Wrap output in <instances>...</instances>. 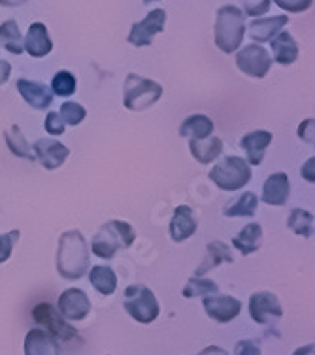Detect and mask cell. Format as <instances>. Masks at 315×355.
<instances>
[{"instance_id": "1", "label": "cell", "mask_w": 315, "mask_h": 355, "mask_svg": "<svg viewBox=\"0 0 315 355\" xmlns=\"http://www.w3.org/2000/svg\"><path fill=\"white\" fill-rule=\"evenodd\" d=\"M89 270V246L80 231L62 232L57 250V272L64 280H80Z\"/></svg>"}, {"instance_id": "2", "label": "cell", "mask_w": 315, "mask_h": 355, "mask_svg": "<svg viewBox=\"0 0 315 355\" xmlns=\"http://www.w3.org/2000/svg\"><path fill=\"white\" fill-rule=\"evenodd\" d=\"M136 240V232L130 223L121 219H111L96 231L91 242V252L100 259H111L117 250H127Z\"/></svg>"}, {"instance_id": "3", "label": "cell", "mask_w": 315, "mask_h": 355, "mask_svg": "<svg viewBox=\"0 0 315 355\" xmlns=\"http://www.w3.org/2000/svg\"><path fill=\"white\" fill-rule=\"evenodd\" d=\"M244 35H246V27H244V12L240 8L233 6V4L219 8L215 27H213L215 46L223 53H234L240 49Z\"/></svg>"}, {"instance_id": "4", "label": "cell", "mask_w": 315, "mask_h": 355, "mask_svg": "<svg viewBox=\"0 0 315 355\" xmlns=\"http://www.w3.org/2000/svg\"><path fill=\"white\" fill-rule=\"evenodd\" d=\"M210 180L219 187L221 191H240L251 182V166L246 159L236 155H226L210 171Z\"/></svg>"}, {"instance_id": "5", "label": "cell", "mask_w": 315, "mask_h": 355, "mask_svg": "<svg viewBox=\"0 0 315 355\" xmlns=\"http://www.w3.org/2000/svg\"><path fill=\"white\" fill-rule=\"evenodd\" d=\"M163 96L161 83L142 78L138 74H129L123 85V106L130 112H140L153 106Z\"/></svg>"}, {"instance_id": "6", "label": "cell", "mask_w": 315, "mask_h": 355, "mask_svg": "<svg viewBox=\"0 0 315 355\" xmlns=\"http://www.w3.org/2000/svg\"><path fill=\"white\" fill-rule=\"evenodd\" d=\"M123 306L130 318L142 325H150L151 321L157 320L159 310H161L155 293L142 284H134L125 289Z\"/></svg>"}, {"instance_id": "7", "label": "cell", "mask_w": 315, "mask_h": 355, "mask_svg": "<svg viewBox=\"0 0 315 355\" xmlns=\"http://www.w3.org/2000/svg\"><path fill=\"white\" fill-rule=\"evenodd\" d=\"M236 67L249 78H264L272 69V57L260 44H247L236 53Z\"/></svg>"}, {"instance_id": "8", "label": "cell", "mask_w": 315, "mask_h": 355, "mask_svg": "<svg viewBox=\"0 0 315 355\" xmlns=\"http://www.w3.org/2000/svg\"><path fill=\"white\" fill-rule=\"evenodd\" d=\"M33 318H35V321L38 325H42L48 333H51V335L55 336L57 340L69 342L78 336L75 329L72 327V325H69L66 320H64L51 304H48V302L38 304V306L33 310Z\"/></svg>"}, {"instance_id": "9", "label": "cell", "mask_w": 315, "mask_h": 355, "mask_svg": "<svg viewBox=\"0 0 315 355\" xmlns=\"http://www.w3.org/2000/svg\"><path fill=\"white\" fill-rule=\"evenodd\" d=\"M166 25V12L165 10H151L150 14L145 15L140 23H134L129 33V42L136 48H144L150 46L155 35L163 33Z\"/></svg>"}, {"instance_id": "10", "label": "cell", "mask_w": 315, "mask_h": 355, "mask_svg": "<svg viewBox=\"0 0 315 355\" xmlns=\"http://www.w3.org/2000/svg\"><path fill=\"white\" fill-rule=\"evenodd\" d=\"M249 314L251 320L259 325H267L272 320H280L283 315L280 299L270 291H259L249 297Z\"/></svg>"}, {"instance_id": "11", "label": "cell", "mask_w": 315, "mask_h": 355, "mask_svg": "<svg viewBox=\"0 0 315 355\" xmlns=\"http://www.w3.org/2000/svg\"><path fill=\"white\" fill-rule=\"evenodd\" d=\"M57 306H59V314L69 321L85 320L91 312V301L87 293L82 289H75V287L62 291Z\"/></svg>"}, {"instance_id": "12", "label": "cell", "mask_w": 315, "mask_h": 355, "mask_svg": "<svg viewBox=\"0 0 315 355\" xmlns=\"http://www.w3.org/2000/svg\"><path fill=\"white\" fill-rule=\"evenodd\" d=\"M202 304H204L208 318H212L217 323H228L234 318H238V314L242 312V302L231 295H206Z\"/></svg>"}, {"instance_id": "13", "label": "cell", "mask_w": 315, "mask_h": 355, "mask_svg": "<svg viewBox=\"0 0 315 355\" xmlns=\"http://www.w3.org/2000/svg\"><path fill=\"white\" fill-rule=\"evenodd\" d=\"M33 150H35L36 159L40 161L46 171H55V168L62 166L70 155L69 148L64 144L53 140V138H40L33 146Z\"/></svg>"}, {"instance_id": "14", "label": "cell", "mask_w": 315, "mask_h": 355, "mask_svg": "<svg viewBox=\"0 0 315 355\" xmlns=\"http://www.w3.org/2000/svg\"><path fill=\"white\" fill-rule=\"evenodd\" d=\"M272 132L268 130H251L240 138V148L246 153L249 166H259L264 159L267 148L272 144Z\"/></svg>"}, {"instance_id": "15", "label": "cell", "mask_w": 315, "mask_h": 355, "mask_svg": "<svg viewBox=\"0 0 315 355\" xmlns=\"http://www.w3.org/2000/svg\"><path fill=\"white\" fill-rule=\"evenodd\" d=\"M15 87L30 108L46 110L53 103V91L44 83L33 82V80H17Z\"/></svg>"}, {"instance_id": "16", "label": "cell", "mask_w": 315, "mask_h": 355, "mask_svg": "<svg viewBox=\"0 0 315 355\" xmlns=\"http://www.w3.org/2000/svg\"><path fill=\"white\" fill-rule=\"evenodd\" d=\"M291 193V182L285 172H274L262 185V202L268 206H285Z\"/></svg>"}, {"instance_id": "17", "label": "cell", "mask_w": 315, "mask_h": 355, "mask_svg": "<svg viewBox=\"0 0 315 355\" xmlns=\"http://www.w3.org/2000/svg\"><path fill=\"white\" fill-rule=\"evenodd\" d=\"M199 229V223H197V218L192 214V208L187 205L178 206L174 210V216L170 219V239L174 242H186L187 239H191L192 234Z\"/></svg>"}, {"instance_id": "18", "label": "cell", "mask_w": 315, "mask_h": 355, "mask_svg": "<svg viewBox=\"0 0 315 355\" xmlns=\"http://www.w3.org/2000/svg\"><path fill=\"white\" fill-rule=\"evenodd\" d=\"M25 355H61V348L46 329H30L25 336Z\"/></svg>"}, {"instance_id": "19", "label": "cell", "mask_w": 315, "mask_h": 355, "mask_svg": "<svg viewBox=\"0 0 315 355\" xmlns=\"http://www.w3.org/2000/svg\"><path fill=\"white\" fill-rule=\"evenodd\" d=\"M25 49L30 57H36V59H42L46 55L51 53L53 49V44H51V38H49L48 28L44 23H33L28 27L27 38H25Z\"/></svg>"}, {"instance_id": "20", "label": "cell", "mask_w": 315, "mask_h": 355, "mask_svg": "<svg viewBox=\"0 0 315 355\" xmlns=\"http://www.w3.org/2000/svg\"><path fill=\"white\" fill-rule=\"evenodd\" d=\"M268 44L272 48V61H276L278 64L287 67L298 59V46H296L293 35L287 31H281L280 35L274 36Z\"/></svg>"}, {"instance_id": "21", "label": "cell", "mask_w": 315, "mask_h": 355, "mask_svg": "<svg viewBox=\"0 0 315 355\" xmlns=\"http://www.w3.org/2000/svg\"><path fill=\"white\" fill-rule=\"evenodd\" d=\"M287 23V15H276V17H268V19H255L249 25V36H251V40L255 44L270 42L274 36L280 35Z\"/></svg>"}, {"instance_id": "22", "label": "cell", "mask_w": 315, "mask_h": 355, "mask_svg": "<svg viewBox=\"0 0 315 355\" xmlns=\"http://www.w3.org/2000/svg\"><path fill=\"white\" fill-rule=\"evenodd\" d=\"M233 255H231V250L226 244L219 242V240H215V242H210L208 246H206V255L204 261L200 263V266L197 268V274L195 276H204L213 268H217L223 263H233Z\"/></svg>"}, {"instance_id": "23", "label": "cell", "mask_w": 315, "mask_h": 355, "mask_svg": "<svg viewBox=\"0 0 315 355\" xmlns=\"http://www.w3.org/2000/svg\"><path fill=\"white\" fill-rule=\"evenodd\" d=\"M191 155L200 164H212L223 151V140L217 137H208L204 140H189Z\"/></svg>"}, {"instance_id": "24", "label": "cell", "mask_w": 315, "mask_h": 355, "mask_svg": "<svg viewBox=\"0 0 315 355\" xmlns=\"http://www.w3.org/2000/svg\"><path fill=\"white\" fill-rule=\"evenodd\" d=\"M213 121L204 114H192L179 127V137L189 138V140H204L212 137Z\"/></svg>"}, {"instance_id": "25", "label": "cell", "mask_w": 315, "mask_h": 355, "mask_svg": "<svg viewBox=\"0 0 315 355\" xmlns=\"http://www.w3.org/2000/svg\"><path fill=\"white\" fill-rule=\"evenodd\" d=\"M233 246L242 255H251L262 246V227L259 223H247L233 239Z\"/></svg>"}, {"instance_id": "26", "label": "cell", "mask_w": 315, "mask_h": 355, "mask_svg": "<svg viewBox=\"0 0 315 355\" xmlns=\"http://www.w3.org/2000/svg\"><path fill=\"white\" fill-rule=\"evenodd\" d=\"M4 140H6V146L10 148V151L14 153L15 157L25 159V161H36L35 150H33V146L27 142L25 135L21 132L19 125H12V127L4 132Z\"/></svg>"}, {"instance_id": "27", "label": "cell", "mask_w": 315, "mask_h": 355, "mask_svg": "<svg viewBox=\"0 0 315 355\" xmlns=\"http://www.w3.org/2000/svg\"><path fill=\"white\" fill-rule=\"evenodd\" d=\"M257 208H259V197L253 191H246L231 205L225 206L223 216L226 218H253L257 214Z\"/></svg>"}, {"instance_id": "28", "label": "cell", "mask_w": 315, "mask_h": 355, "mask_svg": "<svg viewBox=\"0 0 315 355\" xmlns=\"http://www.w3.org/2000/svg\"><path fill=\"white\" fill-rule=\"evenodd\" d=\"M89 282L100 295H114L117 289V276L110 266L96 265L89 270Z\"/></svg>"}, {"instance_id": "29", "label": "cell", "mask_w": 315, "mask_h": 355, "mask_svg": "<svg viewBox=\"0 0 315 355\" xmlns=\"http://www.w3.org/2000/svg\"><path fill=\"white\" fill-rule=\"evenodd\" d=\"M23 38H21L19 25L15 23L14 19L4 21L0 25V44L14 55H21L23 49H25V44H23Z\"/></svg>"}, {"instance_id": "30", "label": "cell", "mask_w": 315, "mask_h": 355, "mask_svg": "<svg viewBox=\"0 0 315 355\" xmlns=\"http://www.w3.org/2000/svg\"><path fill=\"white\" fill-rule=\"evenodd\" d=\"M314 223L315 219L312 212L308 210H302V208H295L293 212L289 214L287 218V227L291 231L302 236V239H309L312 232H314Z\"/></svg>"}, {"instance_id": "31", "label": "cell", "mask_w": 315, "mask_h": 355, "mask_svg": "<svg viewBox=\"0 0 315 355\" xmlns=\"http://www.w3.org/2000/svg\"><path fill=\"white\" fill-rule=\"evenodd\" d=\"M219 287L213 280H208L204 276H192L191 280L187 282L183 287V297L192 299V297H206V295L217 293Z\"/></svg>"}, {"instance_id": "32", "label": "cell", "mask_w": 315, "mask_h": 355, "mask_svg": "<svg viewBox=\"0 0 315 355\" xmlns=\"http://www.w3.org/2000/svg\"><path fill=\"white\" fill-rule=\"evenodd\" d=\"M75 85H78V82H75V78L72 72H69V70H59L55 76H53V80H51V91L55 93V95L59 96H72L75 93Z\"/></svg>"}, {"instance_id": "33", "label": "cell", "mask_w": 315, "mask_h": 355, "mask_svg": "<svg viewBox=\"0 0 315 355\" xmlns=\"http://www.w3.org/2000/svg\"><path fill=\"white\" fill-rule=\"evenodd\" d=\"M59 114H61L62 121H64V123L75 127V125H80L83 119L87 117V110L83 108L82 104L72 103V101H69V103L61 104V110H59Z\"/></svg>"}, {"instance_id": "34", "label": "cell", "mask_w": 315, "mask_h": 355, "mask_svg": "<svg viewBox=\"0 0 315 355\" xmlns=\"http://www.w3.org/2000/svg\"><path fill=\"white\" fill-rule=\"evenodd\" d=\"M17 240H19V231L17 229L6 232V234H0V265L12 257V252H14Z\"/></svg>"}, {"instance_id": "35", "label": "cell", "mask_w": 315, "mask_h": 355, "mask_svg": "<svg viewBox=\"0 0 315 355\" xmlns=\"http://www.w3.org/2000/svg\"><path fill=\"white\" fill-rule=\"evenodd\" d=\"M64 121H62V117L59 112H49L48 116H46V121H44V129L48 130L49 135H53V137H59L64 132Z\"/></svg>"}, {"instance_id": "36", "label": "cell", "mask_w": 315, "mask_h": 355, "mask_svg": "<svg viewBox=\"0 0 315 355\" xmlns=\"http://www.w3.org/2000/svg\"><path fill=\"white\" fill-rule=\"evenodd\" d=\"M272 2H276L283 12L302 14V12H306V10L312 6V2H314V0H272Z\"/></svg>"}, {"instance_id": "37", "label": "cell", "mask_w": 315, "mask_h": 355, "mask_svg": "<svg viewBox=\"0 0 315 355\" xmlns=\"http://www.w3.org/2000/svg\"><path fill=\"white\" fill-rule=\"evenodd\" d=\"M298 138H300L302 142L306 144H312V146H315V119H304L300 125H298Z\"/></svg>"}, {"instance_id": "38", "label": "cell", "mask_w": 315, "mask_h": 355, "mask_svg": "<svg viewBox=\"0 0 315 355\" xmlns=\"http://www.w3.org/2000/svg\"><path fill=\"white\" fill-rule=\"evenodd\" d=\"M270 4H272V0H246V14L255 17V15H262L267 14L268 10H270Z\"/></svg>"}, {"instance_id": "39", "label": "cell", "mask_w": 315, "mask_h": 355, "mask_svg": "<svg viewBox=\"0 0 315 355\" xmlns=\"http://www.w3.org/2000/svg\"><path fill=\"white\" fill-rule=\"evenodd\" d=\"M234 355H260V349L255 342L240 340L234 348Z\"/></svg>"}, {"instance_id": "40", "label": "cell", "mask_w": 315, "mask_h": 355, "mask_svg": "<svg viewBox=\"0 0 315 355\" xmlns=\"http://www.w3.org/2000/svg\"><path fill=\"white\" fill-rule=\"evenodd\" d=\"M300 176L309 182V184H315V155L314 157H309L306 163L302 164L300 168Z\"/></svg>"}, {"instance_id": "41", "label": "cell", "mask_w": 315, "mask_h": 355, "mask_svg": "<svg viewBox=\"0 0 315 355\" xmlns=\"http://www.w3.org/2000/svg\"><path fill=\"white\" fill-rule=\"evenodd\" d=\"M10 74H12V64L4 59H0V85L8 82Z\"/></svg>"}, {"instance_id": "42", "label": "cell", "mask_w": 315, "mask_h": 355, "mask_svg": "<svg viewBox=\"0 0 315 355\" xmlns=\"http://www.w3.org/2000/svg\"><path fill=\"white\" fill-rule=\"evenodd\" d=\"M199 355H228V354H226L223 348H219V346H208V348L202 349Z\"/></svg>"}, {"instance_id": "43", "label": "cell", "mask_w": 315, "mask_h": 355, "mask_svg": "<svg viewBox=\"0 0 315 355\" xmlns=\"http://www.w3.org/2000/svg\"><path fill=\"white\" fill-rule=\"evenodd\" d=\"M293 355H315V344H306V346L295 349Z\"/></svg>"}, {"instance_id": "44", "label": "cell", "mask_w": 315, "mask_h": 355, "mask_svg": "<svg viewBox=\"0 0 315 355\" xmlns=\"http://www.w3.org/2000/svg\"><path fill=\"white\" fill-rule=\"evenodd\" d=\"M27 0H0V6H6V8H15L21 6V4H25Z\"/></svg>"}, {"instance_id": "45", "label": "cell", "mask_w": 315, "mask_h": 355, "mask_svg": "<svg viewBox=\"0 0 315 355\" xmlns=\"http://www.w3.org/2000/svg\"><path fill=\"white\" fill-rule=\"evenodd\" d=\"M144 2H145V4H147V2H155V0H144Z\"/></svg>"}]
</instances>
